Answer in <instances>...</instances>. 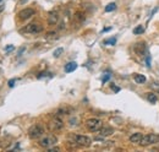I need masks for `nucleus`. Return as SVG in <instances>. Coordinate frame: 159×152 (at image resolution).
Masks as SVG:
<instances>
[{
	"label": "nucleus",
	"instance_id": "nucleus-9",
	"mask_svg": "<svg viewBox=\"0 0 159 152\" xmlns=\"http://www.w3.org/2000/svg\"><path fill=\"white\" fill-rule=\"evenodd\" d=\"M36 14V11L33 10V9H31V7H26V9H23V10H21L17 15H18V18L20 20H22V21H26V20H28V18H31L33 15Z\"/></svg>",
	"mask_w": 159,
	"mask_h": 152
},
{
	"label": "nucleus",
	"instance_id": "nucleus-19",
	"mask_svg": "<svg viewBox=\"0 0 159 152\" xmlns=\"http://www.w3.org/2000/svg\"><path fill=\"white\" fill-rule=\"evenodd\" d=\"M115 43H116L115 37H111V38H108V39L103 41V44H105V45H115Z\"/></svg>",
	"mask_w": 159,
	"mask_h": 152
},
{
	"label": "nucleus",
	"instance_id": "nucleus-26",
	"mask_svg": "<svg viewBox=\"0 0 159 152\" xmlns=\"http://www.w3.org/2000/svg\"><path fill=\"white\" fill-rule=\"evenodd\" d=\"M77 118H72V119H70V125L71 127H74V125H77Z\"/></svg>",
	"mask_w": 159,
	"mask_h": 152
},
{
	"label": "nucleus",
	"instance_id": "nucleus-7",
	"mask_svg": "<svg viewBox=\"0 0 159 152\" xmlns=\"http://www.w3.org/2000/svg\"><path fill=\"white\" fill-rule=\"evenodd\" d=\"M102 120L98 119V118H91L86 122V128L89 130V131H98L100 128H102Z\"/></svg>",
	"mask_w": 159,
	"mask_h": 152
},
{
	"label": "nucleus",
	"instance_id": "nucleus-29",
	"mask_svg": "<svg viewBox=\"0 0 159 152\" xmlns=\"http://www.w3.org/2000/svg\"><path fill=\"white\" fill-rule=\"evenodd\" d=\"M110 87H111V88H113L115 92H119V91H120V88H119V87H116L114 84H111V85H110Z\"/></svg>",
	"mask_w": 159,
	"mask_h": 152
},
{
	"label": "nucleus",
	"instance_id": "nucleus-22",
	"mask_svg": "<svg viewBox=\"0 0 159 152\" xmlns=\"http://www.w3.org/2000/svg\"><path fill=\"white\" fill-rule=\"evenodd\" d=\"M63 53H64V48H56V49L54 50V53H53V57H54V58H59Z\"/></svg>",
	"mask_w": 159,
	"mask_h": 152
},
{
	"label": "nucleus",
	"instance_id": "nucleus-21",
	"mask_svg": "<svg viewBox=\"0 0 159 152\" xmlns=\"http://www.w3.org/2000/svg\"><path fill=\"white\" fill-rule=\"evenodd\" d=\"M116 9V4L115 2H110L105 6V12H110V11H114Z\"/></svg>",
	"mask_w": 159,
	"mask_h": 152
},
{
	"label": "nucleus",
	"instance_id": "nucleus-15",
	"mask_svg": "<svg viewBox=\"0 0 159 152\" xmlns=\"http://www.w3.org/2000/svg\"><path fill=\"white\" fill-rule=\"evenodd\" d=\"M74 20H75L77 23H82V22L86 20V14H84V12H82V11H77V12H75V15H74Z\"/></svg>",
	"mask_w": 159,
	"mask_h": 152
},
{
	"label": "nucleus",
	"instance_id": "nucleus-25",
	"mask_svg": "<svg viewBox=\"0 0 159 152\" xmlns=\"http://www.w3.org/2000/svg\"><path fill=\"white\" fill-rule=\"evenodd\" d=\"M15 82H16V79H11V80H9V87H14L15 86Z\"/></svg>",
	"mask_w": 159,
	"mask_h": 152
},
{
	"label": "nucleus",
	"instance_id": "nucleus-24",
	"mask_svg": "<svg viewBox=\"0 0 159 152\" xmlns=\"http://www.w3.org/2000/svg\"><path fill=\"white\" fill-rule=\"evenodd\" d=\"M14 49H15V47H14L12 44H11V45H7V47H5V48H4L5 53H10V52H11V50H14Z\"/></svg>",
	"mask_w": 159,
	"mask_h": 152
},
{
	"label": "nucleus",
	"instance_id": "nucleus-2",
	"mask_svg": "<svg viewBox=\"0 0 159 152\" xmlns=\"http://www.w3.org/2000/svg\"><path fill=\"white\" fill-rule=\"evenodd\" d=\"M44 127L43 125H41V124H34V125H32L29 129H28V136H29V139H32V140H37V139H39V138H42L43 135H44Z\"/></svg>",
	"mask_w": 159,
	"mask_h": 152
},
{
	"label": "nucleus",
	"instance_id": "nucleus-28",
	"mask_svg": "<svg viewBox=\"0 0 159 152\" xmlns=\"http://www.w3.org/2000/svg\"><path fill=\"white\" fill-rule=\"evenodd\" d=\"M47 150H48V151H50V152H53V151H60V149H59V147H53V146H52V147H49V149H47Z\"/></svg>",
	"mask_w": 159,
	"mask_h": 152
},
{
	"label": "nucleus",
	"instance_id": "nucleus-14",
	"mask_svg": "<svg viewBox=\"0 0 159 152\" xmlns=\"http://www.w3.org/2000/svg\"><path fill=\"white\" fill-rule=\"evenodd\" d=\"M142 134L141 133H135V134H132L131 136H130V142L131 144H140V141H141V139H142Z\"/></svg>",
	"mask_w": 159,
	"mask_h": 152
},
{
	"label": "nucleus",
	"instance_id": "nucleus-17",
	"mask_svg": "<svg viewBox=\"0 0 159 152\" xmlns=\"http://www.w3.org/2000/svg\"><path fill=\"white\" fill-rule=\"evenodd\" d=\"M147 99H148V102H151V103H157V101H158V97H157V95L156 93H153V92H148L147 93Z\"/></svg>",
	"mask_w": 159,
	"mask_h": 152
},
{
	"label": "nucleus",
	"instance_id": "nucleus-18",
	"mask_svg": "<svg viewBox=\"0 0 159 152\" xmlns=\"http://www.w3.org/2000/svg\"><path fill=\"white\" fill-rule=\"evenodd\" d=\"M146 31V28H145V26L143 25H138V26H136L135 28H134V34H143V32Z\"/></svg>",
	"mask_w": 159,
	"mask_h": 152
},
{
	"label": "nucleus",
	"instance_id": "nucleus-33",
	"mask_svg": "<svg viewBox=\"0 0 159 152\" xmlns=\"http://www.w3.org/2000/svg\"><path fill=\"white\" fill-rule=\"evenodd\" d=\"M26 1H27V0H20V2H21V4H23V2H26Z\"/></svg>",
	"mask_w": 159,
	"mask_h": 152
},
{
	"label": "nucleus",
	"instance_id": "nucleus-8",
	"mask_svg": "<svg viewBox=\"0 0 159 152\" xmlns=\"http://www.w3.org/2000/svg\"><path fill=\"white\" fill-rule=\"evenodd\" d=\"M134 50L137 55L140 57H145L146 53H147V44L146 42H137L135 45H134Z\"/></svg>",
	"mask_w": 159,
	"mask_h": 152
},
{
	"label": "nucleus",
	"instance_id": "nucleus-3",
	"mask_svg": "<svg viewBox=\"0 0 159 152\" xmlns=\"http://www.w3.org/2000/svg\"><path fill=\"white\" fill-rule=\"evenodd\" d=\"M72 142L79 147H89L92 145V139L86 135H72Z\"/></svg>",
	"mask_w": 159,
	"mask_h": 152
},
{
	"label": "nucleus",
	"instance_id": "nucleus-30",
	"mask_svg": "<svg viewBox=\"0 0 159 152\" xmlns=\"http://www.w3.org/2000/svg\"><path fill=\"white\" fill-rule=\"evenodd\" d=\"M147 66H148V68L151 66V58H149V55L147 57Z\"/></svg>",
	"mask_w": 159,
	"mask_h": 152
},
{
	"label": "nucleus",
	"instance_id": "nucleus-16",
	"mask_svg": "<svg viewBox=\"0 0 159 152\" xmlns=\"http://www.w3.org/2000/svg\"><path fill=\"white\" fill-rule=\"evenodd\" d=\"M134 79H135L136 84H140V85H142V84H145V82L147 81L146 76H145V75H141V74H135Z\"/></svg>",
	"mask_w": 159,
	"mask_h": 152
},
{
	"label": "nucleus",
	"instance_id": "nucleus-4",
	"mask_svg": "<svg viewBox=\"0 0 159 152\" xmlns=\"http://www.w3.org/2000/svg\"><path fill=\"white\" fill-rule=\"evenodd\" d=\"M159 142V135L157 134H147V135H143L141 141H140V145L141 146H149V145H154V144H158Z\"/></svg>",
	"mask_w": 159,
	"mask_h": 152
},
{
	"label": "nucleus",
	"instance_id": "nucleus-11",
	"mask_svg": "<svg viewBox=\"0 0 159 152\" xmlns=\"http://www.w3.org/2000/svg\"><path fill=\"white\" fill-rule=\"evenodd\" d=\"M48 25L49 26H54V25H56L58 23V21H59V14L56 12V11H52V12H49V15H48Z\"/></svg>",
	"mask_w": 159,
	"mask_h": 152
},
{
	"label": "nucleus",
	"instance_id": "nucleus-20",
	"mask_svg": "<svg viewBox=\"0 0 159 152\" xmlns=\"http://www.w3.org/2000/svg\"><path fill=\"white\" fill-rule=\"evenodd\" d=\"M45 38H47V39H58V38H59V36H58V33H56V32L52 31V32H48V33H47Z\"/></svg>",
	"mask_w": 159,
	"mask_h": 152
},
{
	"label": "nucleus",
	"instance_id": "nucleus-23",
	"mask_svg": "<svg viewBox=\"0 0 159 152\" xmlns=\"http://www.w3.org/2000/svg\"><path fill=\"white\" fill-rule=\"evenodd\" d=\"M110 77H111V75H110V74H105V75L102 77V82H103V84L108 82V81L110 80Z\"/></svg>",
	"mask_w": 159,
	"mask_h": 152
},
{
	"label": "nucleus",
	"instance_id": "nucleus-1",
	"mask_svg": "<svg viewBox=\"0 0 159 152\" xmlns=\"http://www.w3.org/2000/svg\"><path fill=\"white\" fill-rule=\"evenodd\" d=\"M21 33H27V34H38L41 32H43V26L38 22H32L26 25L23 28L20 29Z\"/></svg>",
	"mask_w": 159,
	"mask_h": 152
},
{
	"label": "nucleus",
	"instance_id": "nucleus-6",
	"mask_svg": "<svg viewBox=\"0 0 159 152\" xmlns=\"http://www.w3.org/2000/svg\"><path fill=\"white\" fill-rule=\"evenodd\" d=\"M48 127L52 131H60L64 129V122L60 117H55L48 123Z\"/></svg>",
	"mask_w": 159,
	"mask_h": 152
},
{
	"label": "nucleus",
	"instance_id": "nucleus-5",
	"mask_svg": "<svg viewBox=\"0 0 159 152\" xmlns=\"http://www.w3.org/2000/svg\"><path fill=\"white\" fill-rule=\"evenodd\" d=\"M56 142H58V139H56L55 135H47V136L42 138V139L38 141L39 146L43 147V149H49V147L54 146Z\"/></svg>",
	"mask_w": 159,
	"mask_h": 152
},
{
	"label": "nucleus",
	"instance_id": "nucleus-10",
	"mask_svg": "<svg viewBox=\"0 0 159 152\" xmlns=\"http://www.w3.org/2000/svg\"><path fill=\"white\" fill-rule=\"evenodd\" d=\"M71 112H72V108H71V107H69V106H64V107L58 108V109L55 111L54 115H55V117H63V115H68V114H70Z\"/></svg>",
	"mask_w": 159,
	"mask_h": 152
},
{
	"label": "nucleus",
	"instance_id": "nucleus-32",
	"mask_svg": "<svg viewBox=\"0 0 159 152\" xmlns=\"http://www.w3.org/2000/svg\"><path fill=\"white\" fill-rule=\"evenodd\" d=\"M2 10H4V5H1V6H0V12H1Z\"/></svg>",
	"mask_w": 159,
	"mask_h": 152
},
{
	"label": "nucleus",
	"instance_id": "nucleus-34",
	"mask_svg": "<svg viewBox=\"0 0 159 152\" xmlns=\"http://www.w3.org/2000/svg\"><path fill=\"white\" fill-rule=\"evenodd\" d=\"M1 1H2V0H0V2H1Z\"/></svg>",
	"mask_w": 159,
	"mask_h": 152
},
{
	"label": "nucleus",
	"instance_id": "nucleus-13",
	"mask_svg": "<svg viewBox=\"0 0 159 152\" xmlns=\"http://www.w3.org/2000/svg\"><path fill=\"white\" fill-rule=\"evenodd\" d=\"M76 69H77V63H76V61H70V63H68V64L65 65V68H64L65 72H68V74L75 71Z\"/></svg>",
	"mask_w": 159,
	"mask_h": 152
},
{
	"label": "nucleus",
	"instance_id": "nucleus-12",
	"mask_svg": "<svg viewBox=\"0 0 159 152\" xmlns=\"http://www.w3.org/2000/svg\"><path fill=\"white\" fill-rule=\"evenodd\" d=\"M98 131H99V135L102 138H105V136H109V135L114 134V129L111 127H102Z\"/></svg>",
	"mask_w": 159,
	"mask_h": 152
},
{
	"label": "nucleus",
	"instance_id": "nucleus-27",
	"mask_svg": "<svg viewBox=\"0 0 159 152\" xmlns=\"http://www.w3.org/2000/svg\"><path fill=\"white\" fill-rule=\"evenodd\" d=\"M25 50H26V47H21V48L18 49V53H17V55H18V57H21V55H22V53H23Z\"/></svg>",
	"mask_w": 159,
	"mask_h": 152
},
{
	"label": "nucleus",
	"instance_id": "nucleus-31",
	"mask_svg": "<svg viewBox=\"0 0 159 152\" xmlns=\"http://www.w3.org/2000/svg\"><path fill=\"white\" fill-rule=\"evenodd\" d=\"M110 29H111L110 27H107V28H104V29H103V32H108V31H110Z\"/></svg>",
	"mask_w": 159,
	"mask_h": 152
}]
</instances>
